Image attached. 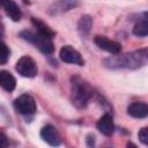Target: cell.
Masks as SVG:
<instances>
[{
	"instance_id": "cell-1",
	"label": "cell",
	"mask_w": 148,
	"mask_h": 148,
	"mask_svg": "<svg viewBox=\"0 0 148 148\" xmlns=\"http://www.w3.org/2000/svg\"><path fill=\"white\" fill-rule=\"evenodd\" d=\"M21 36L24 39L29 40L30 43L35 44L36 47H38L43 53L50 54L53 52V44L50 38L44 37L38 32H31V31H22Z\"/></svg>"
},
{
	"instance_id": "cell-2",
	"label": "cell",
	"mask_w": 148,
	"mask_h": 148,
	"mask_svg": "<svg viewBox=\"0 0 148 148\" xmlns=\"http://www.w3.org/2000/svg\"><path fill=\"white\" fill-rule=\"evenodd\" d=\"M90 96H91V89L86 82L76 81V80L73 82V101L75 104L80 106L84 105Z\"/></svg>"
},
{
	"instance_id": "cell-3",
	"label": "cell",
	"mask_w": 148,
	"mask_h": 148,
	"mask_svg": "<svg viewBox=\"0 0 148 148\" xmlns=\"http://www.w3.org/2000/svg\"><path fill=\"white\" fill-rule=\"evenodd\" d=\"M16 72L24 77H34L37 74V65L32 58L24 56L16 62Z\"/></svg>"
},
{
	"instance_id": "cell-4",
	"label": "cell",
	"mask_w": 148,
	"mask_h": 148,
	"mask_svg": "<svg viewBox=\"0 0 148 148\" xmlns=\"http://www.w3.org/2000/svg\"><path fill=\"white\" fill-rule=\"evenodd\" d=\"M16 111L22 114H32L36 111V102L30 95H21L14 101Z\"/></svg>"
},
{
	"instance_id": "cell-5",
	"label": "cell",
	"mask_w": 148,
	"mask_h": 148,
	"mask_svg": "<svg viewBox=\"0 0 148 148\" xmlns=\"http://www.w3.org/2000/svg\"><path fill=\"white\" fill-rule=\"evenodd\" d=\"M59 56H60V59L64 62L74 64V65H79V66L83 65V59H82L81 54L74 47H72L69 45L62 46L60 52H59Z\"/></svg>"
},
{
	"instance_id": "cell-6",
	"label": "cell",
	"mask_w": 148,
	"mask_h": 148,
	"mask_svg": "<svg viewBox=\"0 0 148 148\" xmlns=\"http://www.w3.org/2000/svg\"><path fill=\"white\" fill-rule=\"evenodd\" d=\"M94 43L102 50L104 51H108L110 53H113V54H117L120 52L121 50V45L118 43V42H114V40H111L109 39L108 37L105 36H96L94 38Z\"/></svg>"
},
{
	"instance_id": "cell-7",
	"label": "cell",
	"mask_w": 148,
	"mask_h": 148,
	"mask_svg": "<svg viewBox=\"0 0 148 148\" xmlns=\"http://www.w3.org/2000/svg\"><path fill=\"white\" fill-rule=\"evenodd\" d=\"M40 136L45 142H47L50 146H53V147L59 146L61 142V139H60L58 131L52 125L44 126L40 131Z\"/></svg>"
},
{
	"instance_id": "cell-8",
	"label": "cell",
	"mask_w": 148,
	"mask_h": 148,
	"mask_svg": "<svg viewBox=\"0 0 148 148\" xmlns=\"http://www.w3.org/2000/svg\"><path fill=\"white\" fill-rule=\"evenodd\" d=\"M97 128L102 134H104L106 136L112 135V133L114 131V124H113L112 117L110 114H108V113L102 116L99 118V120L97 121Z\"/></svg>"
},
{
	"instance_id": "cell-9",
	"label": "cell",
	"mask_w": 148,
	"mask_h": 148,
	"mask_svg": "<svg viewBox=\"0 0 148 148\" xmlns=\"http://www.w3.org/2000/svg\"><path fill=\"white\" fill-rule=\"evenodd\" d=\"M127 112L134 118H146L148 116V104L142 102H134L127 108Z\"/></svg>"
},
{
	"instance_id": "cell-10",
	"label": "cell",
	"mask_w": 148,
	"mask_h": 148,
	"mask_svg": "<svg viewBox=\"0 0 148 148\" xmlns=\"http://www.w3.org/2000/svg\"><path fill=\"white\" fill-rule=\"evenodd\" d=\"M2 6L7 13V15L15 22L20 21L21 20V16H22V13H21V9L18 8V6L14 2V1H3L2 2Z\"/></svg>"
},
{
	"instance_id": "cell-11",
	"label": "cell",
	"mask_w": 148,
	"mask_h": 148,
	"mask_svg": "<svg viewBox=\"0 0 148 148\" xmlns=\"http://www.w3.org/2000/svg\"><path fill=\"white\" fill-rule=\"evenodd\" d=\"M0 84L5 90L13 91L15 89V86H16V80L9 72L1 71L0 72Z\"/></svg>"
},
{
	"instance_id": "cell-12",
	"label": "cell",
	"mask_w": 148,
	"mask_h": 148,
	"mask_svg": "<svg viewBox=\"0 0 148 148\" xmlns=\"http://www.w3.org/2000/svg\"><path fill=\"white\" fill-rule=\"evenodd\" d=\"M31 22H32L34 27L36 28L37 32H38V34H40L42 36L47 37V38H50V39L54 36V31H53V30H52L47 24H45L43 21H40L39 18L32 17V18H31Z\"/></svg>"
},
{
	"instance_id": "cell-13",
	"label": "cell",
	"mask_w": 148,
	"mask_h": 148,
	"mask_svg": "<svg viewBox=\"0 0 148 148\" xmlns=\"http://www.w3.org/2000/svg\"><path fill=\"white\" fill-rule=\"evenodd\" d=\"M133 34L138 37H145L148 35V17H145L133 28Z\"/></svg>"
},
{
	"instance_id": "cell-14",
	"label": "cell",
	"mask_w": 148,
	"mask_h": 148,
	"mask_svg": "<svg viewBox=\"0 0 148 148\" xmlns=\"http://www.w3.org/2000/svg\"><path fill=\"white\" fill-rule=\"evenodd\" d=\"M91 24H92V22H91L90 16H88V15L82 16L80 18V21H79V30H80V32L83 34V35H87L90 31Z\"/></svg>"
},
{
	"instance_id": "cell-15",
	"label": "cell",
	"mask_w": 148,
	"mask_h": 148,
	"mask_svg": "<svg viewBox=\"0 0 148 148\" xmlns=\"http://www.w3.org/2000/svg\"><path fill=\"white\" fill-rule=\"evenodd\" d=\"M0 49H1V52H0V62H1V65H3V64H6V61H7L8 57H9V49L7 47V45L3 42L1 43Z\"/></svg>"
},
{
	"instance_id": "cell-16",
	"label": "cell",
	"mask_w": 148,
	"mask_h": 148,
	"mask_svg": "<svg viewBox=\"0 0 148 148\" xmlns=\"http://www.w3.org/2000/svg\"><path fill=\"white\" fill-rule=\"evenodd\" d=\"M138 136H139V140H140L143 145L148 146V126H147V127H142V128L139 131Z\"/></svg>"
},
{
	"instance_id": "cell-17",
	"label": "cell",
	"mask_w": 148,
	"mask_h": 148,
	"mask_svg": "<svg viewBox=\"0 0 148 148\" xmlns=\"http://www.w3.org/2000/svg\"><path fill=\"white\" fill-rule=\"evenodd\" d=\"M0 141H1V148H7L8 142H7V138H6V135L3 133L0 134Z\"/></svg>"
},
{
	"instance_id": "cell-18",
	"label": "cell",
	"mask_w": 148,
	"mask_h": 148,
	"mask_svg": "<svg viewBox=\"0 0 148 148\" xmlns=\"http://www.w3.org/2000/svg\"><path fill=\"white\" fill-rule=\"evenodd\" d=\"M126 148H138L133 142H127V145H126Z\"/></svg>"
}]
</instances>
